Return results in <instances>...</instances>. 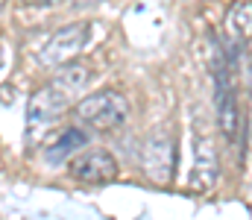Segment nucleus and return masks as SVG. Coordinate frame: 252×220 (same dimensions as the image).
Segmentation results:
<instances>
[{
  "mask_svg": "<svg viewBox=\"0 0 252 220\" xmlns=\"http://www.w3.org/2000/svg\"><path fill=\"white\" fill-rule=\"evenodd\" d=\"M214 106H217V124L220 132L229 144H238L241 138V109H238V94L232 82V68L220 53H214Z\"/></svg>",
  "mask_w": 252,
  "mask_h": 220,
  "instance_id": "f257e3e1",
  "label": "nucleus"
},
{
  "mask_svg": "<svg viewBox=\"0 0 252 220\" xmlns=\"http://www.w3.org/2000/svg\"><path fill=\"white\" fill-rule=\"evenodd\" d=\"M76 118L94 129H118L129 118V103L118 91H97L76 103Z\"/></svg>",
  "mask_w": 252,
  "mask_h": 220,
  "instance_id": "f03ea898",
  "label": "nucleus"
},
{
  "mask_svg": "<svg viewBox=\"0 0 252 220\" xmlns=\"http://www.w3.org/2000/svg\"><path fill=\"white\" fill-rule=\"evenodd\" d=\"M88 41H91V27L88 24H67L47 38V44L38 53V62L44 68H62L85 50Z\"/></svg>",
  "mask_w": 252,
  "mask_h": 220,
  "instance_id": "7ed1b4c3",
  "label": "nucleus"
},
{
  "mask_svg": "<svg viewBox=\"0 0 252 220\" xmlns=\"http://www.w3.org/2000/svg\"><path fill=\"white\" fill-rule=\"evenodd\" d=\"M73 100H76V97H73L70 91H64V85H59L56 79H50V82H47L41 91H35L32 100H30V109H27V124H30V129H38V126L53 124Z\"/></svg>",
  "mask_w": 252,
  "mask_h": 220,
  "instance_id": "20e7f679",
  "label": "nucleus"
},
{
  "mask_svg": "<svg viewBox=\"0 0 252 220\" xmlns=\"http://www.w3.org/2000/svg\"><path fill=\"white\" fill-rule=\"evenodd\" d=\"M67 173H70L76 182L103 185V182H112V179L118 176V161H115V156L106 153V150H82L79 156L70 158Z\"/></svg>",
  "mask_w": 252,
  "mask_h": 220,
  "instance_id": "39448f33",
  "label": "nucleus"
},
{
  "mask_svg": "<svg viewBox=\"0 0 252 220\" xmlns=\"http://www.w3.org/2000/svg\"><path fill=\"white\" fill-rule=\"evenodd\" d=\"M173 164H176V150H173L170 138L156 135V138H150L144 144V150H141V167H144V173L153 182H170Z\"/></svg>",
  "mask_w": 252,
  "mask_h": 220,
  "instance_id": "423d86ee",
  "label": "nucleus"
},
{
  "mask_svg": "<svg viewBox=\"0 0 252 220\" xmlns=\"http://www.w3.org/2000/svg\"><path fill=\"white\" fill-rule=\"evenodd\" d=\"M220 179V161H217V150L208 138L196 141L193 153V173H190V185L196 191H211Z\"/></svg>",
  "mask_w": 252,
  "mask_h": 220,
  "instance_id": "0eeeda50",
  "label": "nucleus"
},
{
  "mask_svg": "<svg viewBox=\"0 0 252 220\" xmlns=\"http://www.w3.org/2000/svg\"><path fill=\"white\" fill-rule=\"evenodd\" d=\"M226 35L235 44H244L252 38V0H238L226 12Z\"/></svg>",
  "mask_w": 252,
  "mask_h": 220,
  "instance_id": "6e6552de",
  "label": "nucleus"
},
{
  "mask_svg": "<svg viewBox=\"0 0 252 220\" xmlns=\"http://www.w3.org/2000/svg\"><path fill=\"white\" fill-rule=\"evenodd\" d=\"M85 144H88V135H85L79 126H70V129H64L62 135L44 150V158H47L50 164H62L64 158H70L79 147H85Z\"/></svg>",
  "mask_w": 252,
  "mask_h": 220,
  "instance_id": "1a4fd4ad",
  "label": "nucleus"
},
{
  "mask_svg": "<svg viewBox=\"0 0 252 220\" xmlns=\"http://www.w3.org/2000/svg\"><path fill=\"white\" fill-rule=\"evenodd\" d=\"M35 3H38V6H53L56 0H35Z\"/></svg>",
  "mask_w": 252,
  "mask_h": 220,
  "instance_id": "9d476101",
  "label": "nucleus"
},
{
  "mask_svg": "<svg viewBox=\"0 0 252 220\" xmlns=\"http://www.w3.org/2000/svg\"><path fill=\"white\" fill-rule=\"evenodd\" d=\"M73 3H79V6H88V3H100V0H73Z\"/></svg>",
  "mask_w": 252,
  "mask_h": 220,
  "instance_id": "9b49d317",
  "label": "nucleus"
},
{
  "mask_svg": "<svg viewBox=\"0 0 252 220\" xmlns=\"http://www.w3.org/2000/svg\"><path fill=\"white\" fill-rule=\"evenodd\" d=\"M0 65H3V44H0Z\"/></svg>",
  "mask_w": 252,
  "mask_h": 220,
  "instance_id": "f8f14e48",
  "label": "nucleus"
},
{
  "mask_svg": "<svg viewBox=\"0 0 252 220\" xmlns=\"http://www.w3.org/2000/svg\"><path fill=\"white\" fill-rule=\"evenodd\" d=\"M250 71H252V62H250Z\"/></svg>",
  "mask_w": 252,
  "mask_h": 220,
  "instance_id": "ddd939ff",
  "label": "nucleus"
}]
</instances>
